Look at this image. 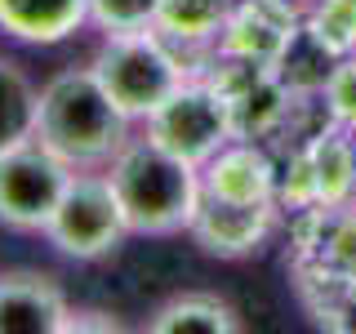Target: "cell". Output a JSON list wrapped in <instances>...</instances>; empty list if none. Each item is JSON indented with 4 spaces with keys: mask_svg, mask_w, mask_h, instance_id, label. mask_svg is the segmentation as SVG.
Segmentation results:
<instances>
[{
    "mask_svg": "<svg viewBox=\"0 0 356 334\" xmlns=\"http://www.w3.org/2000/svg\"><path fill=\"white\" fill-rule=\"evenodd\" d=\"M36 138L72 170H107L111 156L134 138V120L111 103L94 67H58L40 81Z\"/></svg>",
    "mask_w": 356,
    "mask_h": 334,
    "instance_id": "obj_1",
    "label": "cell"
},
{
    "mask_svg": "<svg viewBox=\"0 0 356 334\" xmlns=\"http://www.w3.org/2000/svg\"><path fill=\"white\" fill-rule=\"evenodd\" d=\"M107 178L120 196L129 237H174L187 232L200 205V170L183 156L165 152L147 134L134 138L111 156Z\"/></svg>",
    "mask_w": 356,
    "mask_h": 334,
    "instance_id": "obj_2",
    "label": "cell"
},
{
    "mask_svg": "<svg viewBox=\"0 0 356 334\" xmlns=\"http://www.w3.org/2000/svg\"><path fill=\"white\" fill-rule=\"evenodd\" d=\"M89 67H94V76L111 94V103L125 111L134 125H143V120L192 76L183 49H178L170 36H161L156 27L107 31V36L98 40Z\"/></svg>",
    "mask_w": 356,
    "mask_h": 334,
    "instance_id": "obj_3",
    "label": "cell"
},
{
    "mask_svg": "<svg viewBox=\"0 0 356 334\" xmlns=\"http://www.w3.org/2000/svg\"><path fill=\"white\" fill-rule=\"evenodd\" d=\"M125 237H129V223L107 170H76L49 228H44V241L63 259L94 263V259H107L111 250H120Z\"/></svg>",
    "mask_w": 356,
    "mask_h": 334,
    "instance_id": "obj_4",
    "label": "cell"
},
{
    "mask_svg": "<svg viewBox=\"0 0 356 334\" xmlns=\"http://www.w3.org/2000/svg\"><path fill=\"white\" fill-rule=\"evenodd\" d=\"M143 134H147L152 143H161L165 152L183 156L187 165L200 170L222 143L236 138V120H232L227 94H222L214 81L187 76V81L143 120Z\"/></svg>",
    "mask_w": 356,
    "mask_h": 334,
    "instance_id": "obj_5",
    "label": "cell"
},
{
    "mask_svg": "<svg viewBox=\"0 0 356 334\" xmlns=\"http://www.w3.org/2000/svg\"><path fill=\"white\" fill-rule=\"evenodd\" d=\"M72 174V165L54 148H44L40 138L0 152V228L44 237Z\"/></svg>",
    "mask_w": 356,
    "mask_h": 334,
    "instance_id": "obj_6",
    "label": "cell"
},
{
    "mask_svg": "<svg viewBox=\"0 0 356 334\" xmlns=\"http://www.w3.org/2000/svg\"><path fill=\"white\" fill-rule=\"evenodd\" d=\"M272 228H276V200H218V196H200L196 218H192L187 232L200 241L205 254L241 259V254L259 250Z\"/></svg>",
    "mask_w": 356,
    "mask_h": 334,
    "instance_id": "obj_7",
    "label": "cell"
},
{
    "mask_svg": "<svg viewBox=\"0 0 356 334\" xmlns=\"http://www.w3.org/2000/svg\"><path fill=\"white\" fill-rule=\"evenodd\" d=\"M72 303L44 272H0V334H63L72 330Z\"/></svg>",
    "mask_w": 356,
    "mask_h": 334,
    "instance_id": "obj_8",
    "label": "cell"
},
{
    "mask_svg": "<svg viewBox=\"0 0 356 334\" xmlns=\"http://www.w3.org/2000/svg\"><path fill=\"white\" fill-rule=\"evenodd\" d=\"M294 9L289 0H245L232 5L227 22L218 36L222 58H245V63H276V54L285 49V40L294 36Z\"/></svg>",
    "mask_w": 356,
    "mask_h": 334,
    "instance_id": "obj_9",
    "label": "cell"
},
{
    "mask_svg": "<svg viewBox=\"0 0 356 334\" xmlns=\"http://www.w3.org/2000/svg\"><path fill=\"white\" fill-rule=\"evenodd\" d=\"M200 196L276 200V165L254 138H232L200 165Z\"/></svg>",
    "mask_w": 356,
    "mask_h": 334,
    "instance_id": "obj_10",
    "label": "cell"
},
{
    "mask_svg": "<svg viewBox=\"0 0 356 334\" xmlns=\"http://www.w3.org/2000/svg\"><path fill=\"white\" fill-rule=\"evenodd\" d=\"M89 27V0H0V36L54 49Z\"/></svg>",
    "mask_w": 356,
    "mask_h": 334,
    "instance_id": "obj_11",
    "label": "cell"
},
{
    "mask_svg": "<svg viewBox=\"0 0 356 334\" xmlns=\"http://www.w3.org/2000/svg\"><path fill=\"white\" fill-rule=\"evenodd\" d=\"M152 334H236L241 317L227 299L209 294V289H183L170 303H161L147 317Z\"/></svg>",
    "mask_w": 356,
    "mask_h": 334,
    "instance_id": "obj_12",
    "label": "cell"
},
{
    "mask_svg": "<svg viewBox=\"0 0 356 334\" xmlns=\"http://www.w3.org/2000/svg\"><path fill=\"white\" fill-rule=\"evenodd\" d=\"M36 103L40 85L31 81V72L18 58L0 54V152L36 138Z\"/></svg>",
    "mask_w": 356,
    "mask_h": 334,
    "instance_id": "obj_13",
    "label": "cell"
},
{
    "mask_svg": "<svg viewBox=\"0 0 356 334\" xmlns=\"http://www.w3.org/2000/svg\"><path fill=\"white\" fill-rule=\"evenodd\" d=\"M227 14H232V0H161L156 31L170 36L187 54L196 45H218Z\"/></svg>",
    "mask_w": 356,
    "mask_h": 334,
    "instance_id": "obj_14",
    "label": "cell"
},
{
    "mask_svg": "<svg viewBox=\"0 0 356 334\" xmlns=\"http://www.w3.org/2000/svg\"><path fill=\"white\" fill-rule=\"evenodd\" d=\"M307 27L330 45L339 58L356 54V0H316Z\"/></svg>",
    "mask_w": 356,
    "mask_h": 334,
    "instance_id": "obj_15",
    "label": "cell"
},
{
    "mask_svg": "<svg viewBox=\"0 0 356 334\" xmlns=\"http://www.w3.org/2000/svg\"><path fill=\"white\" fill-rule=\"evenodd\" d=\"M156 9H161V0H89V27H98L103 36L156 27Z\"/></svg>",
    "mask_w": 356,
    "mask_h": 334,
    "instance_id": "obj_16",
    "label": "cell"
},
{
    "mask_svg": "<svg viewBox=\"0 0 356 334\" xmlns=\"http://www.w3.org/2000/svg\"><path fill=\"white\" fill-rule=\"evenodd\" d=\"M325 103L343 125L356 129V54H348V58L334 67V76L325 85Z\"/></svg>",
    "mask_w": 356,
    "mask_h": 334,
    "instance_id": "obj_17",
    "label": "cell"
}]
</instances>
